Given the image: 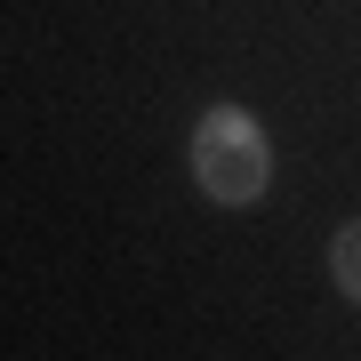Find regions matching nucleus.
Segmentation results:
<instances>
[{
	"label": "nucleus",
	"mask_w": 361,
	"mask_h": 361,
	"mask_svg": "<svg viewBox=\"0 0 361 361\" xmlns=\"http://www.w3.org/2000/svg\"><path fill=\"white\" fill-rule=\"evenodd\" d=\"M193 185H201L217 209L265 201V185H273V145H265V129H257L249 104H209V113L193 121Z\"/></svg>",
	"instance_id": "f257e3e1"
},
{
	"label": "nucleus",
	"mask_w": 361,
	"mask_h": 361,
	"mask_svg": "<svg viewBox=\"0 0 361 361\" xmlns=\"http://www.w3.org/2000/svg\"><path fill=\"white\" fill-rule=\"evenodd\" d=\"M329 281L361 305V217H353V225H337V241H329Z\"/></svg>",
	"instance_id": "f03ea898"
}]
</instances>
